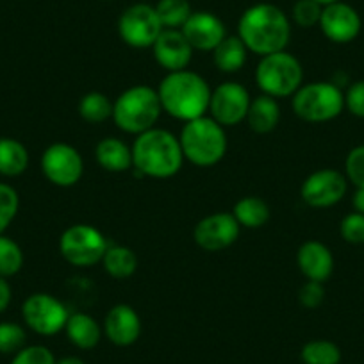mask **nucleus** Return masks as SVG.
I'll return each instance as SVG.
<instances>
[{"mask_svg":"<svg viewBox=\"0 0 364 364\" xmlns=\"http://www.w3.org/2000/svg\"><path fill=\"white\" fill-rule=\"evenodd\" d=\"M237 36L248 52L259 58L286 50L291 38V20L279 6L259 2L243 11L237 22Z\"/></svg>","mask_w":364,"mask_h":364,"instance_id":"obj_1","label":"nucleus"},{"mask_svg":"<svg viewBox=\"0 0 364 364\" xmlns=\"http://www.w3.org/2000/svg\"><path fill=\"white\" fill-rule=\"evenodd\" d=\"M211 91L208 80L200 73L188 68L166 73L157 86L164 113L184 124L209 113Z\"/></svg>","mask_w":364,"mask_h":364,"instance_id":"obj_2","label":"nucleus"},{"mask_svg":"<svg viewBox=\"0 0 364 364\" xmlns=\"http://www.w3.org/2000/svg\"><path fill=\"white\" fill-rule=\"evenodd\" d=\"M184 164L181 141L166 129H150L132 143V166L145 177L170 178Z\"/></svg>","mask_w":364,"mask_h":364,"instance_id":"obj_3","label":"nucleus"},{"mask_svg":"<svg viewBox=\"0 0 364 364\" xmlns=\"http://www.w3.org/2000/svg\"><path fill=\"white\" fill-rule=\"evenodd\" d=\"M163 113L157 90L146 84H136L122 91L113 102V122L120 131L139 136L156 127Z\"/></svg>","mask_w":364,"mask_h":364,"instance_id":"obj_4","label":"nucleus"},{"mask_svg":"<svg viewBox=\"0 0 364 364\" xmlns=\"http://www.w3.org/2000/svg\"><path fill=\"white\" fill-rule=\"evenodd\" d=\"M178 141H181L184 159L200 168L218 164L229 149L225 127H222L208 114L197 120L186 122L178 134Z\"/></svg>","mask_w":364,"mask_h":364,"instance_id":"obj_5","label":"nucleus"},{"mask_svg":"<svg viewBox=\"0 0 364 364\" xmlns=\"http://www.w3.org/2000/svg\"><path fill=\"white\" fill-rule=\"evenodd\" d=\"M255 82L264 95L288 99L304 84L302 63L288 50L262 55L255 68Z\"/></svg>","mask_w":364,"mask_h":364,"instance_id":"obj_6","label":"nucleus"},{"mask_svg":"<svg viewBox=\"0 0 364 364\" xmlns=\"http://www.w3.org/2000/svg\"><path fill=\"white\" fill-rule=\"evenodd\" d=\"M293 113L309 124H325L336 120L345 109V93L334 82L314 80L302 84L291 97Z\"/></svg>","mask_w":364,"mask_h":364,"instance_id":"obj_7","label":"nucleus"},{"mask_svg":"<svg viewBox=\"0 0 364 364\" xmlns=\"http://www.w3.org/2000/svg\"><path fill=\"white\" fill-rule=\"evenodd\" d=\"M109 248L106 236L90 223H75L59 237V252L68 264L77 268H90L102 262Z\"/></svg>","mask_w":364,"mask_h":364,"instance_id":"obj_8","label":"nucleus"},{"mask_svg":"<svg viewBox=\"0 0 364 364\" xmlns=\"http://www.w3.org/2000/svg\"><path fill=\"white\" fill-rule=\"evenodd\" d=\"M163 26L156 8L150 4H132L118 18V36L132 48H152Z\"/></svg>","mask_w":364,"mask_h":364,"instance_id":"obj_9","label":"nucleus"},{"mask_svg":"<svg viewBox=\"0 0 364 364\" xmlns=\"http://www.w3.org/2000/svg\"><path fill=\"white\" fill-rule=\"evenodd\" d=\"M27 327L40 336H54L65 331L70 313L65 304L50 293H33L22 306Z\"/></svg>","mask_w":364,"mask_h":364,"instance_id":"obj_10","label":"nucleus"},{"mask_svg":"<svg viewBox=\"0 0 364 364\" xmlns=\"http://www.w3.org/2000/svg\"><path fill=\"white\" fill-rule=\"evenodd\" d=\"M41 171L54 186L72 188L82 178V156L68 143H52L41 156Z\"/></svg>","mask_w":364,"mask_h":364,"instance_id":"obj_11","label":"nucleus"},{"mask_svg":"<svg viewBox=\"0 0 364 364\" xmlns=\"http://www.w3.org/2000/svg\"><path fill=\"white\" fill-rule=\"evenodd\" d=\"M348 190L345 173L334 168H321L307 175L300 188V197L309 208L327 209L339 204Z\"/></svg>","mask_w":364,"mask_h":364,"instance_id":"obj_12","label":"nucleus"},{"mask_svg":"<svg viewBox=\"0 0 364 364\" xmlns=\"http://www.w3.org/2000/svg\"><path fill=\"white\" fill-rule=\"evenodd\" d=\"M252 97L240 82H222L211 91L209 117L222 127H234L247 118Z\"/></svg>","mask_w":364,"mask_h":364,"instance_id":"obj_13","label":"nucleus"},{"mask_svg":"<svg viewBox=\"0 0 364 364\" xmlns=\"http://www.w3.org/2000/svg\"><path fill=\"white\" fill-rule=\"evenodd\" d=\"M241 232V225L232 213H213L195 225L193 240L202 250L220 252L232 247Z\"/></svg>","mask_w":364,"mask_h":364,"instance_id":"obj_14","label":"nucleus"},{"mask_svg":"<svg viewBox=\"0 0 364 364\" xmlns=\"http://www.w3.org/2000/svg\"><path fill=\"white\" fill-rule=\"evenodd\" d=\"M320 31L328 41L338 45L352 43L363 29V20L357 13L355 8H352L346 2H334V4L323 6L321 11Z\"/></svg>","mask_w":364,"mask_h":364,"instance_id":"obj_15","label":"nucleus"},{"mask_svg":"<svg viewBox=\"0 0 364 364\" xmlns=\"http://www.w3.org/2000/svg\"><path fill=\"white\" fill-rule=\"evenodd\" d=\"M154 59L166 73L181 72L190 66L193 59V47L181 29H163L156 43L152 45Z\"/></svg>","mask_w":364,"mask_h":364,"instance_id":"obj_16","label":"nucleus"},{"mask_svg":"<svg viewBox=\"0 0 364 364\" xmlns=\"http://www.w3.org/2000/svg\"><path fill=\"white\" fill-rule=\"evenodd\" d=\"M181 31L198 52H213L227 36L225 23L211 11H193Z\"/></svg>","mask_w":364,"mask_h":364,"instance_id":"obj_17","label":"nucleus"},{"mask_svg":"<svg viewBox=\"0 0 364 364\" xmlns=\"http://www.w3.org/2000/svg\"><path fill=\"white\" fill-rule=\"evenodd\" d=\"M102 331L113 345L131 346L141 336V318L136 313L134 307L127 304H118L107 311Z\"/></svg>","mask_w":364,"mask_h":364,"instance_id":"obj_18","label":"nucleus"},{"mask_svg":"<svg viewBox=\"0 0 364 364\" xmlns=\"http://www.w3.org/2000/svg\"><path fill=\"white\" fill-rule=\"evenodd\" d=\"M296 264L307 281L325 282L334 272V255L325 243L309 240L300 245L296 252Z\"/></svg>","mask_w":364,"mask_h":364,"instance_id":"obj_19","label":"nucleus"},{"mask_svg":"<svg viewBox=\"0 0 364 364\" xmlns=\"http://www.w3.org/2000/svg\"><path fill=\"white\" fill-rule=\"evenodd\" d=\"M95 159L106 171L124 173L132 168V146H129L124 139L107 136L97 143Z\"/></svg>","mask_w":364,"mask_h":364,"instance_id":"obj_20","label":"nucleus"},{"mask_svg":"<svg viewBox=\"0 0 364 364\" xmlns=\"http://www.w3.org/2000/svg\"><path fill=\"white\" fill-rule=\"evenodd\" d=\"M282 111L279 106V100L273 97L261 93L259 97L252 99L250 107L247 113V124L257 134H268V132L275 131L281 122Z\"/></svg>","mask_w":364,"mask_h":364,"instance_id":"obj_21","label":"nucleus"},{"mask_svg":"<svg viewBox=\"0 0 364 364\" xmlns=\"http://www.w3.org/2000/svg\"><path fill=\"white\" fill-rule=\"evenodd\" d=\"M65 332L66 336H68L70 343L80 350L95 348L104 334L99 321L86 313L70 314L68 321H66Z\"/></svg>","mask_w":364,"mask_h":364,"instance_id":"obj_22","label":"nucleus"},{"mask_svg":"<svg viewBox=\"0 0 364 364\" xmlns=\"http://www.w3.org/2000/svg\"><path fill=\"white\" fill-rule=\"evenodd\" d=\"M247 59L248 48L237 34L236 36L227 34L220 41L218 47L213 50V61H215V66L222 73H237L247 65Z\"/></svg>","mask_w":364,"mask_h":364,"instance_id":"obj_23","label":"nucleus"},{"mask_svg":"<svg viewBox=\"0 0 364 364\" xmlns=\"http://www.w3.org/2000/svg\"><path fill=\"white\" fill-rule=\"evenodd\" d=\"M29 166V150L15 138H0V175L18 177Z\"/></svg>","mask_w":364,"mask_h":364,"instance_id":"obj_24","label":"nucleus"},{"mask_svg":"<svg viewBox=\"0 0 364 364\" xmlns=\"http://www.w3.org/2000/svg\"><path fill=\"white\" fill-rule=\"evenodd\" d=\"M102 266L113 279H129L138 268V255L124 245H109L102 257Z\"/></svg>","mask_w":364,"mask_h":364,"instance_id":"obj_25","label":"nucleus"},{"mask_svg":"<svg viewBox=\"0 0 364 364\" xmlns=\"http://www.w3.org/2000/svg\"><path fill=\"white\" fill-rule=\"evenodd\" d=\"M234 218L245 229H261L269 220V205L261 197H243L232 208Z\"/></svg>","mask_w":364,"mask_h":364,"instance_id":"obj_26","label":"nucleus"},{"mask_svg":"<svg viewBox=\"0 0 364 364\" xmlns=\"http://www.w3.org/2000/svg\"><path fill=\"white\" fill-rule=\"evenodd\" d=\"M80 118L87 124H104L113 118V100L100 91H90L79 100Z\"/></svg>","mask_w":364,"mask_h":364,"instance_id":"obj_27","label":"nucleus"},{"mask_svg":"<svg viewBox=\"0 0 364 364\" xmlns=\"http://www.w3.org/2000/svg\"><path fill=\"white\" fill-rule=\"evenodd\" d=\"M154 8L163 29H182L193 13L190 0H159Z\"/></svg>","mask_w":364,"mask_h":364,"instance_id":"obj_28","label":"nucleus"},{"mask_svg":"<svg viewBox=\"0 0 364 364\" xmlns=\"http://www.w3.org/2000/svg\"><path fill=\"white\" fill-rule=\"evenodd\" d=\"M304 364H339L341 363V350L334 341L328 339H314L304 345L302 353Z\"/></svg>","mask_w":364,"mask_h":364,"instance_id":"obj_29","label":"nucleus"},{"mask_svg":"<svg viewBox=\"0 0 364 364\" xmlns=\"http://www.w3.org/2000/svg\"><path fill=\"white\" fill-rule=\"evenodd\" d=\"M23 252L11 237L0 234V277H13L22 269Z\"/></svg>","mask_w":364,"mask_h":364,"instance_id":"obj_30","label":"nucleus"},{"mask_svg":"<svg viewBox=\"0 0 364 364\" xmlns=\"http://www.w3.org/2000/svg\"><path fill=\"white\" fill-rule=\"evenodd\" d=\"M323 6L318 4L316 0H296L291 8V22L300 29H311L320 23Z\"/></svg>","mask_w":364,"mask_h":364,"instance_id":"obj_31","label":"nucleus"},{"mask_svg":"<svg viewBox=\"0 0 364 364\" xmlns=\"http://www.w3.org/2000/svg\"><path fill=\"white\" fill-rule=\"evenodd\" d=\"M18 208L20 197L15 188L0 182V234H4L6 229L11 225L18 215Z\"/></svg>","mask_w":364,"mask_h":364,"instance_id":"obj_32","label":"nucleus"},{"mask_svg":"<svg viewBox=\"0 0 364 364\" xmlns=\"http://www.w3.org/2000/svg\"><path fill=\"white\" fill-rule=\"evenodd\" d=\"M27 334L26 328L22 325L15 323V321H2L0 323V353H13L26 346Z\"/></svg>","mask_w":364,"mask_h":364,"instance_id":"obj_33","label":"nucleus"},{"mask_svg":"<svg viewBox=\"0 0 364 364\" xmlns=\"http://www.w3.org/2000/svg\"><path fill=\"white\" fill-rule=\"evenodd\" d=\"M345 177L355 188H364V145L353 146L345 159Z\"/></svg>","mask_w":364,"mask_h":364,"instance_id":"obj_34","label":"nucleus"},{"mask_svg":"<svg viewBox=\"0 0 364 364\" xmlns=\"http://www.w3.org/2000/svg\"><path fill=\"white\" fill-rule=\"evenodd\" d=\"M339 234L350 245H364V215L350 213L339 223Z\"/></svg>","mask_w":364,"mask_h":364,"instance_id":"obj_35","label":"nucleus"},{"mask_svg":"<svg viewBox=\"0 0 364 364\" xmlns=\"http://www.w3.org/2000/svg\"><path fill=\"white\" fill-rule=\"evenodd\" d=\"M54 353L50 348L43 345L23 346L20 352L15 353L11 364H55Z\"/></svg>","mask_w":364,"mask_h":364,"instance_id":"obj_36","label":"nucleus"},{"mask_svg":"<svg viewBox=\"0 0 364 364\" xmlns=\"http://www.w3.org/2000/svg\"><path fill=\"white\" fill-rule=\"evenodd\" d=\"M345 109L357 118H364V80H355L345 91Z\"/></svg>","mask_w":364,"mask_h":364,"instance_id":"obj_37","label":"nucleus"},{"mask_svg":"<svg viewBox=\"0 0 364 364\" xmlns=\"http://www.w3.org/2000/svg\"><path fill=\"white\" fill-rule=\"evenodd\" d=\"M299 300L304 307H307V309H316V307H320L325 300L323 282L307 281L306 284L300 288Z\"/></svg>","mask_w":364,"mask_h":364,"instance_id":"obj_38","label":"nucleus"},{"mask_svg":"<svg viewBox=\"0 0 364 364\" xmlns=\"http://www.w3.org/2000/svg\"><path fill=\"white\" fill-rule=\"evenodd\" d=\"M11 299H13V289L11 286H9L8 279L0 277V314L8 309L9 304H11Z\"/></svg>","mask_w":364,"mask_h":364,"instance_id":"obj_39","label":"nucleus"},{"mask_svg":"<svg viewBox=\"0 0 364 364\" xmlns=\"http://www.w3.org/2000/svg\"><path fill=\"white\" fill-rule=\"evenodd\" d=\"M353 211L363 213L364 215V188H355V193L352 197Z\"/></svg>","mask_w":364,"mask_h":364,"instance_id":"obj_40","label":"nucleus"},{"mask_svg":"<svg viewBox=\"0 0 364 364\" xmlns=\"http://www.w3.org/2000/svg\"><path fill=\"white\" fill-rule=\"evenodd\" d=\"M55 364H86L84 363L80 357H75V355H68V357H63V359H59Z\"/></svg>","mask_w":364,"mask_h":364,"instance_id":"obj_41","label":"nucleus"},{"mask_svg":"<svg viewBox=\"0 0 364 364\" xmlns=\"http://www.w3.org/2000/svg\"><path fill=\"white\" fill-rule=\"evenodd\" d=\"M316 2L321 6H328V4H334V2H341V0H316Z\"/></svg>","mask_w":364,"mask_h":364,"instance_id":"obj_42","label":"nucleus"}]
</instances>
